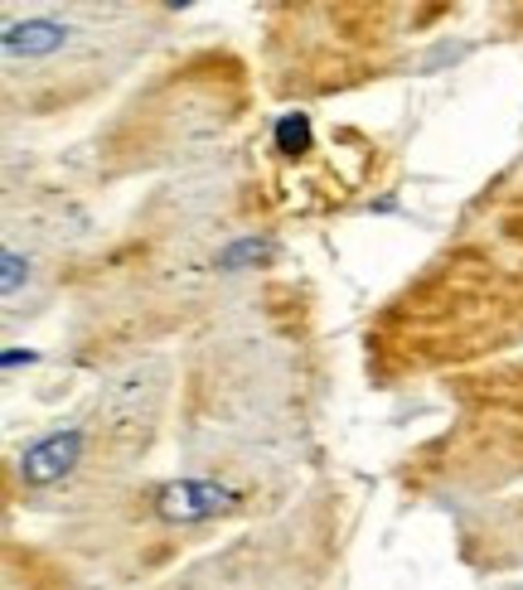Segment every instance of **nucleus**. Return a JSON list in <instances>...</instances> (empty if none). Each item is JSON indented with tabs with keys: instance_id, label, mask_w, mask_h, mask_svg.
I'll return each mask as SVG.
<instances>
[{
	"instance_id": "f257e3e1",
	"label": "nucleus",
	"mask_w": 523,
	"mask_h": 590,
	"mask_svg": "<svg viewBox=\"0 0 523 590\" xmlns=\"http://www.w3.org/2000/svg\"><path fill=\"white\" fill-rule=\"evenodd\" d=\"M151 499H155V518L165 523H209L242 509L238 489L218 484V479H165Z\"/></svg>"
},
{
	"instance_id": "f03ea898",
	"label": "nucleus",
	"mask_w": 523,
	"mask_h": 590,
	"mask_svg": "<svg viewBox=\"0 0 523 590\" xmlns=\"http://www.w3.org/2000/svg\"><path fill=\"white\" fill-rule=\"evenodd\" d=\"M83 446H88L83 431H54V436L34 440V446L20 455V484L48 489V484H58V479H68L83 460Z\"/></svg>"
}]
</instances>
